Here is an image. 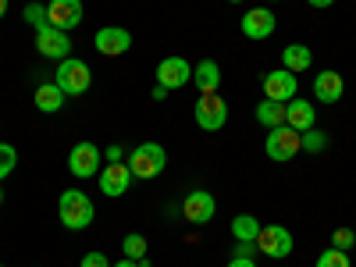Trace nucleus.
I'll list each match as a JSON object with an SVG mask.
<instances>
[{"label":"nucleus","instance_id":"f257e3e1","mask_svg":"<svg viewBox=\"0 0 356 267\" xmlns=\"http://www.w3.org/2000/svg\"><path fill=\"white\" fill-rule=\"evenodd\" d=\"M57 218H61V225L68 232H82V228L93 225L97 207H93V200H89L82 189H65L61 200H57Z\"/></svg>","mask_w":356,"mask_h":267},{"label":"nucleus","instance_id":"f03ea898","mask_svg":"<svg viewBox=\"0 0 356 267\" xmlns=\"http://www.w3.org/2000/svg\"><path fill=\"white\" fill-rule=\"evenodd\" d=\"M132 178H143V182H150V178H157L164 168H168V150L161 143H139L136 150L125 157Z\"/></svg>","mask_w":356,"mask_h":267},{"label":"nucleus","instance_id":"7ed1b4c3","mask_svg":"<svg viewBox=\"0 0 356 267\" xmlns=\"http://www.w3.org/2000/svg\"><path fill=\"white\" fill-rule=\"evenodd\" d=\"M54 82L65 89V97H82L89 89V82H93V75H89L86 61H79V57H65V61H57Z\"/></svg>","mask_w":356,"mask_h":267},{"label":"nucleus","instance_id":"20e7f679","mask_svg":"<svg viewBox=\"0 0 356 267\" xmlns=\"http://www.w3.org/2000/svg\"><path fill=\"white\" fill-rule=\"evenodd\" d=\"M193 118H196V125H200L203 132L225 129V122H228V104H225V97H218V93H200V100H196V107H193Z\"/></svg>","mask_w":356,"mask_h":267},{"label":"nucleus","instance_id":"39448f33","mask_svg":"<svg viewBox=\"0 0 356 267\" xmlns=\"http://www.w3.org/2000/svg\"><path fill=\"white\" fill-rule=\"evenodd\" d=\"M303 150V139L296 129L278 125V129H267V143H264V154L271 161H292L296 154Z\"/></svg>","mask_w":356,"mask_h":267},{"label":"nucleus","instance_id":"423d86ee","mask_svg":"<svg viewBox=\"0 0 356 267\" xmlns=\"http://www.w3.org/2000/svg\"><path fill=\"white\" fill-rule=\"evenodd\" d=\"M257 253L271 257V260H285V257L292 253V232H289L285 225H260Z\"/></svg>","mask_w":356,"mask_h":267},{"label":"nucleus","instance_id":"0eeeda50","mask_svg":"<svg viewBox=\"0 0 356 267\" xmlns=\"http://www.w3.org/2000/svg\"><path fill=\"white\" fill-rule=\"evenodd\" d=\"M100 150H97V143H75L72 146V154H68V171L75 175V178H93V175H100Z\"/></svg>","mask_w":356,"mask_h":267},{"label":"nucleus","instance_id":"6e6552de","mask_svg":"<svg viewBox=\"0 0 356 267\" xmlns=\"http://www.w3.org/2000/svg\"><path fill=\"white\" fill-rule=\"evenodd\" d=\"M214 214H218V200L207 189H193L182 200V218L189 225H207V221H214Z\"/></svg>","mask_w":356,"mask_h":267},{"label":"nucleus","instance_id":"1a4fd4ad","mask_svg":"<svg viewBox=\"0 0 356 267\" xmlns=\"http://www.w3.org/2000/svg\"><path fill=\"white\" fill-rule=\"evenodd\" d=\"M296 89H300V79H296L289 68H278V72L264 75V100L289 104V100H296Z\"/></svg>","mask_w":356,"mask_h":267},{"label":"nucleus","instance_id":"9d476101","mask_svg":"<svg viewBox=\"0 0 356 267\" xmlns=\"http://www.w3.org/2000/svg\"><path fill=\"white\" fill-rule=\"evenodd\" d=\"M189 82H193V65L186 61V57H164V61L157 65V86L182 89Z\"/></svg>","mask_w":356,"mask_h":267},{"label":"nucleus","instance_id":"9b49d317","mask_svg":"<svg viewBox=\"0 0 356 267\" xmlns=\"http://www.w3.org/2000/svg\"><path fill=\"white\" fill-rule=\"evenodd\" d=\"M36 50L43 57H54V61H65V57H72V36L61 33V29H54V25H47V29L36 33Z\"/></svg>","mask_w":356,"mask_h":267},{"label":"nucleus","instance_id":"f8f14e48","mask_svg":"<svg viewBox=\"0 0 356 267\" xmlns=\"http://www.w3.org/2000/svg\"><path fill=\"white\" fill-rule=\"evenodd\" d=\"M278 29V18H275V11L271 8H250L246 15H243V36L246 40H267Z\"/></svg>","mask_w":356,"mask_h":267},{"label":"nucleus","instance_id":"ddd939ff","mask_svg":"<svg viewBox=\"0 0 356 267\" xmlns=\"http://www.w3.org/2000/svg\"><path fill=\"white\" fill-rule=\"evenodd\" d=\"M47 15H50V25H54V29L72 33V29L82 25V0H50Z\"/></svg>","mask_w":356,"mask_h":267},{"label":"nucleus","instance_id":"4468645a","mask_svg":"<svg viewBox=\"0 0 356 267\" xmlns=\"http://www.w3.org/2000/svg\"><path fill=\"white\" fill-rule=\"evenodd\" d=\"M97 50L104 57H122L132 50V33L122 25H104L100 33H97Z\"/></svg>","mask_w":356,"mask_h":267},{"label":"nucleus","instance_id":"2eb2a0df","mask_svg":"<svg viewBox=\"0 0 356 267\" xmlns=\"http://www.w3.org/2000/svg\"><path fill=\"white\" fill-rule=\"evenodd\" d=\"M129 186H132L129 164H107V168H100V193H104V196L118 200V196L129 193Z\"/></svg>","mask_w":356,"mask_h":267},{"label":"nucleus","instance_id":"dca6fc26","mask_svg":"<svg viewBox=\"0 0 356 267\" xmlns=\"http://www.w3.org/2000/svg\"><path fill=\"white\" fill-rule=\"evenodd\" d=\"M342 93H346V82H342L339 72H332V68L317 72V79H314V97H317L321 104H339Z\"/></svg>","mask_w":356,"mask_h":267},{"label":"nucleus","instance_id":"f3484780","mask_svg":"<svg viewBox=\"0 0 356 267\" xmlns=\"http://www.w3.org/2000/svg\"><path fill=\"white\" fill-rule=\"evenodd\" d=\"M314 122H317V107L310 104V100H289L285 104V125L289 129H296V132H307V129H314Z\"/></svg>","mask_w":356,"mask_h":267},{"label":"nucleus","instance_id":"a211bd4d","mask_svg":"<svg viewBox=\"0 0 356 267\" xmlns=\"http://www.w3.org/2000/svg\"><path fill=\"white\" fill-rule=\"evenodd\" d=\"M193 86L200 89V93H218V86H221V65L211 61V57H203L200 65H193Z\"/></svg>","mask_w":356,"mask_h":267},{"label":"nucleus","instance_id":"6ab92c4d","mask_svg":"<svg viewBox=\"0 0 356 267\" xmlns=\"http://www.w3.org/2000/svg\"><path fill=\"white\" fill-rule=\"evenodd\" d=\"M282 68H289L292 75L310 72V68H314V50L303 47V43H289V47L282 50Z\"/></svg>","mask_w":356,"mask_h":267},{"label":"nucleus","instance_id":"aec40b11","mask_svg":"<svg viewBox=\"0 0 356 267\" xmlns=\"http://www.w3.org/2000/svg\"><path fill=\"white\" fill-rule=\"evenodd\" d=\"M36 107L43 114H57L65 107V89L57 86V82H40L36 86Z\"/></svg>","mask_w":356,"mask_h":267},{"label":"nucleus","instance_id":"412c9836","mask_svg":"<svg viewBox=\"0 0 356 267\" xmlns=\"http://www.w3.org/2000/svg\"><path fill=\"white\" fill-rule=\"evenodd\" d=\"M253 114H257V122H260L264 129H278V125H285V104H278V100H260Z\"/></svg>","mask_w":356,"mask_h":267},{"label":"nucleus","instance_id":"4be33fe9","mask_svg":"<svg viewBox=\"0 0 356 267\" xmlns=\"http://www.w3.org/2000/svg\"><path fill=\"white\" fill-rule=\"evenodd\" d=\"M232 235H235V243H257V235H260V221L253 214H239L232 221Z\"/></svg>","mask_w":356,"mask_h":267},{"label":"nucleus","instance_id":"5701e85b","mask_svg":"<svg viewBox=\"0 0 356 267\" xmlns=\"http://www.w3.org/2000/svg\"><path fill=\"white\" fill-rule=\"evenodd\" d=\"M122 250H125V257H129V260H143V257H150V246H146V239H143L139 232H129V235H125Z\"/></svg>","mask_w":356,"mask_h":267},{"label":"nucleus","instance_id":"b1692460","mask_svg":"<svg viewBox=\"0 0 356 267\" xmlns=\"http://www.w3.org/2000/svg\"><path fill=\"white\" fill-rule=\"evenodd\" d=\"M22 18H25L29 25H33V29H36V33H40V29H47V25H50V15H47V4H36V0H33V4H25V11H22Z\"/></svg>","mask_w":356,"mask_h":267},{"label":"nucleus","instance_id":"393cba45","mask_svg":"<svg viewBox=\"0 0 356 267\" xmlns=\"http://www.w3.org/2000/svg\"><path fill=\"white\" fill-rule=\"evenodd\" d=\"M300 139H303V150H307V154H321L324 146H328V136H324L317 125L307 129V132H300Z\"/></svg>","mask_w":356,"mask_h":267},{"label":"nucleus","instance_id":"a878e982","mask_svg":"<svg viewBox=\"0 0 356 267\" xmlns=\"http://www.w3.org/2000/svg\"><path fill=\"white\" fill-rule=\"evenodd\" d=\"M314 267H353V264H349V253H346V250H335V246H332V250H324V253L317 257Z\"/></svg>","mask_w":356,"mask_h":267},{"label":"nucleus","instance_id":"bb28decb","mask_svg":"<svg viewBox=\"0 0 356 267\" xmlns=\"http://www.w3.org/2000/svg\"><path fill=\"white\" fill-rule=\"evenodd\" d=\"M15 164H18V150L11 143H0V178H8L15 171Z\"/></svg>","mask_w":356,"mask_h":267},{"label":"nucleus","instance_id":"cd10ccee","mask_svg":"<svg viewBox=\"0 0 356 267\" xmlns=\"http://www.w3.org/2000/svg\"><path fill=\"white\" fill-rule=\"evenodd\" d=\"M332 246H335V250H346V253H349V250L356 246V232H353V228H339V232L332 235Z\"/></svg>","mask_w":356,"mask_h":267},{"label":"nucleus","instance_id":"c85d7f7f","mask_svg":"<svg viewBox=\"0 0 356 267\" xmlns=\"http://www.w3.org/2000/svg\"><path fill=\"white\" fill-rule=\"evenodd\" d=\"M79 267H111V260H107L104 253H86Z\"/></svg>","mask_w":356,"mask_h":267},{"label":"nucleus","instance_id":"c756f323","mask_svg":"<svg viewBox=\"0 0 356 267\" xmlns=\"http://www.w3.org/2000/svg\"><path fill=\"white\" fill-rule=\"evenodd\" d=\"M104 157H107V164H122L125 161V150H122V146H107Z\"/></svg>","mask_w":356,"mask_h":267},{"label":"nucleus","instance_id":"7c9ffc66","mask_svg":"<svg viewBox=\"0 0 356 267\" xmlns=\"http://www.w3.org/2000/svg\"><path fill=\"white\" fill-rule=\"evenodd\" d=\"M257 253V243H239V250H235V257H253Z\"/></svg>","mask_w":356,"mask_h":267},{"label":"nucleus","instance_id":"2f4dec72","mask_svg":"<svg viewBox=\"0 0 356 267\" xmlns=\"http://www.w3.org/2000/svg\"><path fill=\"white\" fill-rule=\"evenodd\" d=\"M228 267H257V264H253V257H235Z\"/></svg>","mask_w":356,"mask_h":267},{"label":"nucleus","instance_id":"473e14b6","mask_svg":"<svg viewBox=\"0 0 356 267\" xmlns=\"http://www.w3.org/2000/svg\"><path fill=\"white\" fill-rule=\"evenodd\" d=\"M111 267H139V260H129V257H122L118 264H111Z\"/></svg>","mask_w":356,"mask_h":267},{"label":"nucleus","instance_id":"72a5a7b5","mask_svg":"<svg viewBox=\"0 0 356 267\" xmlns=\"http://www.w3.org/2000/svg\"><path fill=\"white\" fill-rule=\"evenodd\" d=\"M307 4H310V8H332L335 0H307Z\"/></svg>","mask_w":356,"mask_h":267},{"label":"nucleus","instance_id":"f704fd0d","mask_svg":"<svg viewBox=\"0 0 356 267\" xmlns=\"http://www.w3.org/2000/svg\"><path fill=\"white\" fill-rule=\"evenodd\" d=\"M171 93V89H164V86H154V100H164Z\"/></svg>","mask_w":356,"mask_h":267},{"label":"nucleus","instance_id":"c9c22d12","mask_svg":"<svg viewBox=\"0 0 356 267\" xmlns=\"http://www.w3.org/2000/svg\"><path fill=\"white\" fill-rule=\"evenodd\" d=\"M8 15V0H0V18H4Z\"/></svg>","mask_w":356,"mask_h":267},{"label":"nucleus","instance_id":"e433bc0d","mask_svg":"<svg viewBox=\"0 0 356 267\" xmlns=\"http://www.w3.org/2000/svg\"><path fill=\"white\" fill-rule=\"evenodd\" d=\"M228 4H243V0H228Z\"/></svg>","mask_w":356,"mask_h":267},{"label":"nucleus","instance_id":"4c0bfd02","mask_svg":"<svg viewBox=\"0 0 356 267\" xmlns=\"http://www.w3.org/2000/svg\"><path fill=\"white\" fill-rule=\"evenodd\" d=\"M264 4H278V0H264Z\"/></svg>","mask_w":356,"mask_h":267},{"label":"nucleus","instance_id":"58836bf2","mask_svg":"<svg viewBox=\"0 0 356 267\" xmlns=\"http://www.w3.org/2000/svg\"><path fill=\"white\" fill-rule=\"evenodd\" d=\"M0 203H4V189H0Z\"/></svg>","mask_w":356,"mask_h":267},{"label":"nucleus","instance_id":"ea45409f","mask_svg":"<svg viewBox=\"0 0 356 267\" xmlns=\"http://www.w3.org/2000/svg\"><path fill=\"white\" fill-rule=\"evenodd\" d=\"M0 267H4V264H0Z\"/></svg>","mask_w":356,"mask_h":267}]
</instances>
